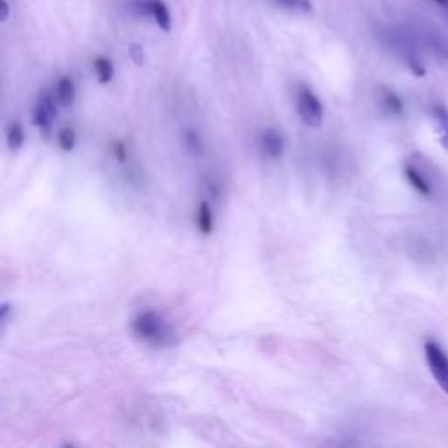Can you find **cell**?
<instances>
[{
  "mask_svg": "<svg viewBox=\"0 0 448 448\" xmlns=\"http://www.w3.org/2000/svg\"><path fill=\"white\" fill-rule=\"evenodd\" d=\"M58 146L61 147V151H72L75 146V133L72 128H61L58 132Z\"/></svg>",
  "mask_w": 448,
  "mask_h": 448,
  "instance_id": "obj_14",
  "label": "cell"
},
{
  "mask_svg": "<svg viewBox=\"0 0 448 448\" xmlns=\"http://www.w3.org/2000/svg\"><path fill=\"white\" fill-rule=\"evenodd\" d=\"M93 68H95L96 77H98V81L102 82V84H107V82H110L112 77H114V65H112V61H110L109 58H95V60H93Z\"/></svg>",
  "mask_w": 448,
  "mask_h": 448,
  "instance_id": "obj_10",
  "label": "cell"
},
{
  "mask_svg": "<svg viewBox=\"0 0 448 448\" xmlns=\"http://www.w3.org/2000/svg\"><path fill=\"white\" fill-rule=\"evenodd\" d=\"M25 142V130H23L22 123L13 121L8 126V146L11 151H18Z\"/></svg>",
  "mask_w": 448,
  "mask_h": 448,
  "instance_id": "obj_11",
  "label": "cell"
},
{
  "mask_svg": "<svg viewBox=\"0 0 448 448\" xmlns=\"http://www.w3.org/2000/svg\"><path fill=\"white\" fill-rule=\"evenodd\" d=\"M184 146L195 156H200L203 153V140L196 130H186L184 132Z\"/></svg>",
  "mask_w": 448,
  "mask_h": 448,
  "instance_id": "obj_13",
  "label": "cell"
},
{
  "mask_svg": "<svg viewBox=\"0 0 448 448\" xmlns=\"http://www.w3.org/2000/svg\"><path fill=\"white\" fill-rule=\"evenodd\" d=\"M54 96L58 100V105L68 107L74 103L75 100V84L72 77H60V81L54 86Z\"/></svg>",
  "mask_w": 448,
  "mask_h": 448,
  "instance_id": "obj_8",
  "label": "cell"
},
{
  "mask_svg": "<svg viewBox=\"0 0 448 448\" xmlns=\"http://www.w3.org/2000/svg\"><path fill=\"white\" fill-rule=\"evenodd\" d=\"M278 6L285 9H291V11H299V13H310L312 11V2L310 0H275Z\"/></svg>",
  "mask_w": 448,
  "mask_h": 448,
  "instance_id": "obj_15",
  "label": "cell"
},
{
  "mask_svg": "<svg viewBox=\"0 0 448 448\" xmlns=\"http://www.w3.org/2000/svg\"><path fill=\"white\" fill-rule=\"evenodd\" d=\"M9 13H11V9H9V2L8 0H2V8H0V22L2 23L8 22Z\"/></svg>",
  "mask_w": 448,
  "mask_h": 448,
  "instance_id": "obj_19",
  "label": "cell"
},
{
  "mask_svg": "<svg viewBox=\"0 0 448 448\" xmlns=\"http://www.w3.org/2000/svg\"><path fill=\"white\" fill-rule=\"evenodd\" d=\"M433 125L436 130L438 137H440V144L445 151H448V112L443 107H434L433 112Z\"/></svg>",
  "mask_w": 448,
  "mask_h": 448,
  "instance_id": "obj_7",
  "label": "cell"
},
{
  "mask_svg": "<svg viewBox=\"0 0 448 448\" xmlns=\"http://www.w3.org/2000/svg\"><path fill=\"white\" fill-rule=\"evenodd\" d=\"M112 154L116 156V160L118 161H126V156H128V153H126V147L123 142H116L114 146H112Z\"/></svg>",
  "mask_w": 448,
  "mask_h": 448,
  "instance_id": "obj_18",
  "label": "cell"
},
{
  "mask_svg": "<svg viewBox=\"0 0 448 448\" xmlns=\"http://www.w3.org/2000/svg\"><path fill=\"white\" fill-rule=\"evenodd\" d=\"M260 147L264 156L271 158V160H277V158H281L282 154H284L285 140L281 132H277V130L274 128H268L261 133Z\"/></svg>",
  "mask_w": 448,
  "mask_h": 448,
  "instance_id": "obj_6",
  "label": "cell"
},
{
  "mask_svg": "<svg viewBox=\"0 0 448 448\" xmlns=\"http://www.w3.org/2000/svg\"><path fill=\"white\" fill-rule=\"evenodd\" d=\"M382 96H384V105L387 107L389 110H391L392 114H399L403 110V102L399 100V96L396 95V93L389 91V89H385L384 93H382Z\"/></svg>",
  "mask_w": 448,
  "mask_h": 448,
  "instance_id": "obj_16",
  "label": "cell"
},
{
  "mask_svg": "<svg viewBox=\"0 0 448 448\" xmlns=\"http://www.w3.org/2000/svg\"><path fill=\"white\" fill-rule=\"evenodd\" d=\"M133 8L140 13L142 16L154 20L156 25L160 27L163 32H170L172 30V15L170 9L167 8L163 0H135Z\"/></svg>",
  "mask_w": 448,
  "mask_h": 448,
  "instance_id": "obj_4",
  "label": "cell"
},
{
  "mask_svg": "<svg viewBox=\"0 0 448 448\" xmlns=\"http://www.w3.org/2000/svg\"><path fill=\"white\" fill-rule=\"evenodd\" d=\"M405 174H406V179L410 181V184H412L413 188H415L417 191L420 193V195H429V193H431L429 182H427L426 179H424L422 175H420L419 172L415 170V168L406 167L405 168Z\"/></svg>",
  "mask_w": 448,
  "mask_h": 448,
  "instance_id": "obj_12",
  "label": "cell"
},
{
  "mask_svg": "<svg viewBox=\"0 0 448 448\" xmlns=\"http://www.w3.org/2000/svg\"><path fill=\"white\" fill-rule=\"evenodd\" d=\"M130 57H132V60L135 61L137 65H142L144 64V47L140 46V44H135L133 43L132 46H130Z\"/></svg>",
  "mask_w": 448,
  "mask_h": 448,
  "instance_id": "obj_17",
  "label": "cell"
},
{
  "mask_svg": "<svg viewBox=\"0 0 448 448\" xmlns=\"http://www.w3.org/2000/svg\"><path fill=\"white\" fill-rule=\"evenodd\" d=\"M132 327L133 333L140 340L153 343V345H170L175 336L170 324L156 310H146V312L139 313L133 320Z\"/></svg>",
  "mask_w": 448,
  "mask_h": 448,
  "instance_id": "obj_1",
  "label": "cell"
},
{
  "mask_svg": "<svg viewBox=\"0 0 448 448\" xmlns=\"http://www.w3.org/2000/svg\"><path fill=\"white\" fill-rule=\"evenodd\" d=\"M296 109L305 123L310 128H319L324 121V105L319 100V96L306 86H301L296 93Z\"/></svg>",
  "mask_w": 448,
  "mask_h": 448,
  "instance_id": "obj_2",
  "label": "cell"
},
{
  "mask_svg": "<svg viewBox=\"0 0 448 448\" xmlns=\"http://www.w3.org/2000/svg\"><path fill=\"white\" fill-rule=\"evenodd\" d=\"M434 2H436V4H440L441 8H445L448 11V0H434Z\"/></svg>",
  "mask_w": 448,
  "mask_h": 448,
  "instance_id": "obj_20",
  "label": "cell"
},
{
  "mask_svg": "<svg viewBox=\"0 0 448 448\" xmlns=\"http://www.w3.org/2000/svg\"><path fill=\"white\" fill-rule=\"evenodd\" d=\"M196 226H198L200 232L203 235H210L214 230V217H212V209H210L209 202H202L198 207V212H196Z\"/></svg>",
  "mask_w": 448,
  "mask_h": 448,
  "instance_id": "obj_9",
  "label": "cell"
},
{
  "mask_svg": "<svg viewBox=\"0 0 448 448\" xmlns=\"http://www.w3.org/2000/svg\"><path fill=\"white\" fill-rule=\"evenodd\" d=\"M424 354H426V361L431 370V375L434 377L436 384L443 389L445 394L448 396V354L434 340H427L424 343Z\"/></svg>",
  "mask_w": 448,
  "mask_h": 448,
  "instance_id": "obj_3",
  "label": "cell"
},
{
  "mask_svg": "<svg viewBox=\"0 0 448 448\" xmlns=\"http://www.w3.org/2000/svg\"><path fill=\"white\" fill-rule=\"evenodd\" d=\"M64 448H74V447H72V445H65Z\"/></svg>",
  "mask_w": 448,
  "mask_h": 448,
  "instance_id": "obj_21",
  "label": "cell"
},
{
  "mask_svg": "<svg viewBox=\"0 0 448 448\" xmlns=\"http://www.w3.org/2000/svg\"><path fill=\"white\" fill-rule=\"evenodd\" d=\"M57 96L54 93H43L33 107V125L39 126L40 130H50L57 116Z\"/></svg>",
  "mask_w": 448,
  "mask_h": 448,
  "instance_id": "obj_5",
  "label": "cell"
}]
</instances>
